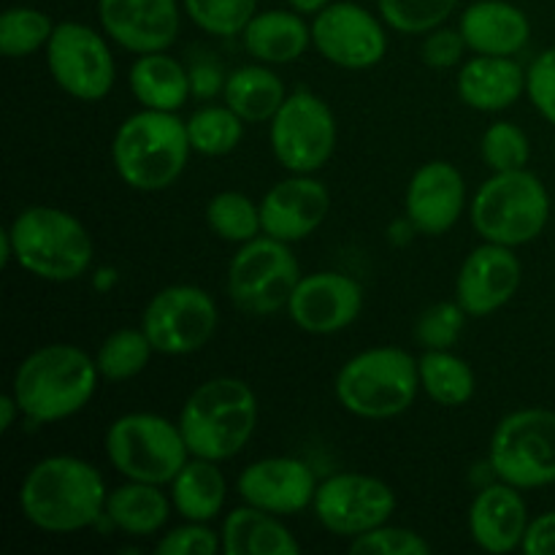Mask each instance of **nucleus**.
I'll list each match as a JSON object with an SVG mask.
<instances>
[{"mask_svg":"<svg viewBox=\"0 0 555 555\" xmlns=\"http://www.w3.org/2000/svg\"><path fill=\"white\" fill-rule=\"evenodd\" d=\"M106 499L101 472L76 455L38 461L20 488L22 515L49 534H74L95 526L106 515Z\"/></svg>","mask_w":555,"mask_h":555,"instance_id":"obj_1","label":"nucleus"},{"mask_svg":"<svg viewBox=\"0 0 555 555\" xmlns=\"http://www.w3.org/2000/svg\"><path fill=\"white\" fill-rule=\"evenodd\" d=\"M98 363L76 345H43L16 366L11 393L33 423H57L90 404Z\"/></svg>","mask_w":555,"mask_h":555,"instance_id":"obj_2","label":"nucleus"},{"mask_svg":"<svg viewBox=\"0 0 555 555\" xmlns=\"http://www.w3.org/2000/svg\"><path fill=\"white\" fill-rule=\"evenodd\" d=\"M188 122L177 112L141 108L117 128L112 160L119 179L139 193H160L182 177L190 160Z\"/></svg>","mask_w":555,"mask_h":555,"instance_id":"obj_3","label":"nucleus"},{"mask_svg":"<svg viewBox=\"0 0 555 555\" xmlns=\"http://www.w3.org/2000/svg\"><path fill=\"white\" fill-rule=\"evenodd\" d=\"M258 426L255 390L238 377H215L201 383L179 412L190 455L228 461L242 453Z\"/></svg>","mask_w":555,"mask_h":555,"instance_id":"obj_4","label":"nucleus"},{"mask_svg":"<svg viewBox=\"0 0 555 555\" xmlns=\"http://www.w3.org/2000/svg\"><path fill=\"white\" fill-rule=\"evenodd\" d=\"M14 260L47 282H74L92 266V238L81 220L57 206H30L9 225Z\"/></svg>","mask_w":555,"mask_h":555,"instance_id":"obj_5","label":"nucleus"},{"mask_svg":"<svg viewBox=\"0 0 555 555\" xmlns=\"http://www.w3.org/2000/svg\"><path fill=\"white\" fill-rule=\"evenodd\" d=\"M421 390L417 361L401 347H372L352 356L334 379V393L350 415L388 421L410 410Z\"/></svg>","mask_w":555,"mask_h":555,"instance_id":"obj_6","label":"nucleus"},{"mask_svg":"<svg viewBox=\"0 0 555 555\" xmlns=\"http://www.w3.org/2000/svg\"><path fill=\"white\" fill-rule=\"evenodd\" d=\"M469 217L486 242L520 247L545 231L551 220V195L542 179L526 168L499 171L477 190Z\"/></svg>","mask_w":555,"mask_h":555,"instance_id":"obj_7","label":"nucleus"},{"mask_svg":"<svg viewBox=\"0 0 555 555\" xmlns=\"http://www.w3.org/2000/svg\"><path fill=\"white\" fill-rule=\"evenodd\" d=\"M106 455L128 480L171 486L190 459L179 423L152 412H128L106 431Z\"/></svg>","mask_w":555,"mask_h":555,"instance_id":"obj_8","label":"nucleus"},{"mask_svg":"<svg viewBox=\"0 0 555 555\" xmlns=\"http://www.w3.org/2000/svg\"><path fill=\"white\" fill-rule=\"evenodd\" d=\"M488 466L499 480L529 491L555 482V412L518 410L509 412L493 428Z\"/></svg>","mask_w":555,"mask_h":555,"instance_id":"obj_9","label":"nucleus"},{"mask_svg":"<svg viewBox=\"0 0 555 555\" xmlns=\"http://www.w3.org/2000/svg\"><path fill=\"white\" fill-rule=\"evenodd\" d=\"M301 280L291 244L274 236H255L242 244L228 266V296L253 318H269L287 307Z\"/></svg>","mask_w":555,"mask_h":555,"instance_id":"obj_10","label":"nucleus"},{"mask_svg":"<svg viewBox=\"0 0 555 555\" xmlns=\"http://www.w3.org/2000/svg\"><path fill=\"white\" fill-rule=\"evenodd\" d=\"M269 139L282 168L291 173H314L336 150V117L323 98L296 90L271 119Z\"/></svg>","mask_w":555,"mask_h":555,"instance_id":"obj_11","label":"nucleus"},{"mask_svg":"<svg viewBox=\"0 0 555 555\" xmlns=\"http://www.w3.org/2000/svg\"><path fill=\"white\" fill-rule=\"evenodd\" d=\"M220 325L217 304L204 287L171 285L150 298L141 328L150 336L155 352L190 356L211 341Z\"/></svg>","mask_w":555,"mask_h":555,"instance_id":"obj_12","label":"nucleus"},{"mask_svg":"<svg viewBox=\"0 0 555 555\" xmlns=\"http://www.w3.org/2000/svg\"><path fill=\"white\" fill-rule=\"evenodd\" d=\"M47 65L60 90L87 103L103 101L117 76L108 41L81 22L54 25L47 43Z\"/></svg>","mask_w":555,"mask_h":555,"instance_id":"obj_13","label":"nucleus"},{"mask_svg":"<svg viewBox=\"0 0 555 555\" xmlns=\"http://www.w3.org/2000/svg\"><path fill=\"white\" fill-rule=\"evenodd\" d=\"M312 507L331 534L358 537L388 524L396 513V493L379 477L341 472L320 482Z\"/></svg>","mask_w":555,"mask_h":555,"instance_id":"obj_14","label":"nucleus"},{"mask_svg":"<svg viewBox=\"0 0 555 555\" xmlns=\"http://www.w3.org/2000/svg\"><path fill=\"white\" fill-rule=\"evenodd\" d=\"M312 43L328 63L347 70H366L388 54L383 22L352 0L328 3L312 22Z\"/></svg>","mask_w":555,"mask_h":555,"instance_id":"obj_15","label":"nucleus"},{"mask_svg":"<svg viewBox=\"0 0 555 555\" xmlns=\"http://www.w3.org/2000/svg\"><path fill=\"white\" fill-rule=\"evenodd\" d=\"M363 309V287L339 271H318L298 280L287 312L301 331L314 336L336 334L358 320Z\"/></svg>","mask_w":555,"mask_h":555,"instance_id":"obj_16","label":"nucleus"},{"mask_svg":"<svg viewBox=\"0 0 555 555\" xmlns=\"http://www.w3.org/2000/svg\"><path fill=\"white\" fill-rule=\"evenodd\" d=\"M524 266L513 247L486 242L466 255L455 280V301L469 318H488L499 312L518 293Z\"/></svg>","mask_w":555,"mask_h":555,"instance_id":"obj_17","label":"nucleus"},{"mask_svg":"<svg viewBox=\"0 0 555 555\" xmlns=\"http://www.w3.org/2000/svg\"><path fill=\"white\" fill-rule=\"evenodd\" d=\"M103 33L135 54L166 52L179 36V0H98Z\"/></svg>","mask_w":555,"mask_h":555,"instance_id":"obj_18","label":"nucleus"},{"mask_svg":"<svg viewBox=\"0 0 555 555\" xmlns=\"http://www.w3.org/2000/svg\"><path fill=\"white\" fill-rule=\"evenodd\" d=\"M320 482L301 459L271 455L244 466L238 475V496L253 507L274 515H298L314 502Z\"/></svg>","mask_w":555,"mask_h":555,"instance_id":"obj_19","label":"nucleus"},{"mask_svg":"<svg viewBox=\"0 0 555 555\" xmlns=\"http://www.w3.org/2000/svg\"><path fill=\"white\" fill-rule=\"evenodd\" d=\"M331 209V195L312 173H293L276 182L260 201V222L266 236L280 242H301L312 236L325 222Z\"/></svg>","mask_w":555,"mask_h":555,"instance_id":"obj_20","label":"nucleus"},{"mask_svg":"<svg viewBox=\"0 0 555 555\" xmlns=\"http://www.w3.org/2000/svg\"><path fill=\"white\" fill-rule=\"evenodd\" d=\"M404 209L423 236H444L466 209L464 173L448 160H431L412 173Z\"/></svg>","mask_w":555,"mask_h":555,"instance_id":"obj_21","label":"nucleus"},{"mask_svg":"<svg viewBox=\"0 0 555 555\" xmlns=\"http://www.w3.org/2000/svg\"><path fill=\"white\" fill-rule=\"evenodd\" d=\"M529 509H526L520 488L499 480L486 486L469 507V534L475 545L488 553H513L524 545L529 531Z\"/></svg>","mask_w":555,"mask_h":555,"instance_id":"obj_22","label":"nucleus"},{"mask_svg":"<svg viewBox=\"0 0 555 555\" xmlns=\"http://www.w3.org/2000/svg\"><path fill=\"white\" fill-rule=\"evenodd\" d=\"M459 30L475 54L513 57L529 43L531 22L524 9L507 0H477L461 14Z\"/></svg>","mask_w":555,"mask_h":555,"instance_id":"obj_23","label":"nucleus"},{"mask_svg":"<svg viewBox=\"0 0 555 555\" xmlns=\"http://www.w3.org/2000/svg\"><path fill=\"white\" fill-rule=\"evenodd\" d=\"M461 101L477 112H504L526 92V70L513 57L477 54L459 70Z\"/></svg>","mask_w":555,"mask_h":555,"instance_id":"obj_24","label":"nucleus"},{"mask_svg":"<svg viewBox=\"0 0 555 555\" xmlns=\"http://www.w3.org/2000/svg\"><path fill=\"white\" fill-rule=\"evenodd\" d=\"M244 49L258 63L266 65H291L312 43V25L304 22V14L285 9L258 11L242 33Z\"/></svg>","mask_w":555,"mask_h":555,"instance_id":"obj_25","label":"nucleus"},{"mask_svg":"<svg viewBox=\"0 0 555 555\" xmlns=\"http://www.w3.org/2000/svg\"><path fill=\"white\" fill-rule=\"evenodd\" d=\"M222 551L228 555H293L301 551L280 515L244 504L222 520Z\"/></svg>","mask_w":555,"mask_h":555,"instance_id":"obj_26","label":"nucleus"},{"mask_svg":"<svg viewBox=\"0 0 555 555\" xmlns=\"http://www.w3.org/2000/svg\"><path fill=\"white\" fill-rule=\"evenodd\" d=\"M130 92L144 108L179 112L193 95L190 70L166 52L139 54L130 65Z\"/></svg>","mask_w":555,"mask_h":555,"instance_id":"obj_27","label":"nucleus"},{"mask_svg":"<svg viewBox=\"0 0 555 555\" xmlns=\"http://www.w3.org/2000/svg\"><path fill=\"white\" fill-rule=\"evenodd\" d=\"M171 496L163 493V486L128 480L114 488L106 499V520L128 537H152L168 524Z\"/></svg>","mask_w":555,"mask_h":555,"instance_id":"obj_28","label":"nucleus"},{"mask_svg":"<svg viewBox=\"0 0 555 555\" xmlns=\"http://www.w3.org/2000/svg\"><path fill=\"white\" fill-rule=\"evenodd\" d=\"M228 482L222 477L217 461L198 459L190 455L188 464L179 469V475L171 480V502L173 509L184 520L195 524H209L225 507Z\"/></svg>","mask_w":555,"mask_h":555,"instance_id":"obj_29","label":"nucleus"},{"mask_svg":"<svg viewBox=\"0 0 555 555\" xmlns=\"http://www.w3.org/2000/svg\"><path fill=\"white\" fill-rule=\"evenodd\" d=\"M225 103L244 119V122H271L287 92L280 76L266 63L242 65L225 79Z\"/></svg>","mask_w":555,"mask_h":555,"instance_id":"obj_30","label":"nucleus"},{"mask_svg":"<svg viewBox=\"0 0 555 555\" xmlns=\"http://www.w3.org/2000/svg\"><path fill=\"white\" fill-rule=\"evenodd\" d=\"M417 372H421V388L439 406L469 404L477 390L469 363L450 350H426L417 358Z\"/></svg>","mask_w":555,"mask_h":555,"instance_id":"obj_31","label":"nucleus"},{"mask_svg":"<svg viewBox=\"0 0 555 555\" xmlns=\"http://www.w3.org/2000/svg\"><path fill=\"white\" fill-rule=\"evenodd\" d=\"M152 352H155V347H152L144 328H119L103 339L95 356L98 372L108 383H125V379L139 377L150 366Z\"/></svg>","mask_w":555,"mask_h":555,"instance_id":"obj_32","label":"nucleus"},{"mask_svg":"<svg viewBox=\"0 0 555 555\" xmlns=\"http://www.w3.org/2000/svg\"><path fill=\"white\" fill-rule=\"evenodd\" d=\"M188 122L193 152L206 157L231 155L244 139V119L231 106H204Z\"/></svg>","mask_w":555,"mask_h":555,"instance_id":"obj_33","label":"nucleus"},{"mask_svg":"<svg viewBox=\"0 0 555 555\" xmlns=\"http://www.w3.org/2000/svg\"><path fill=\"white\" fill-rule=\"evenodd\" d=\"M206 222H209L215 236L231 244H247L263 233L260 206L244 193H236V190L217 193L206 204Z\"/></svg>","mask_w":555,"mask_h":555,"instance_id":"obj_34","label":"nucleus"},{"mask_svg":"<svg viewBox=\"0 0 555 555\" xmlns=\"http://www.w3.org/2000/svg\"><path fill=\"white\" fill-rule=\"evenodd\" d=\"M54 33V22L49 14L33 5H14L0 16V52L5 57H27L38 49H47Z\"/></svg>","mask_w":555,"mask_h":555,"instance_id":"obj_35","label":"nucleus"},{"mask_svg":"<svg viewBox=\"0 0 555 555\" xmlns=\"http://www.w3.org/2000/svg\"><path fill=\"white\" fill-rule=\"evenodd\" d=\"M459 0H377L385 25L399 33L421 36L442 27L455 11Z\"/></svg>","mask_w":555,"mask_h":555,"instance_id":"obj_36","label":"nucleus"},{"mask_svg":"<svg viewBox=\"0 0 555 555\" xmlns=\"http://www.w3.org/2000/svg\"><path fill=\"white\" fill-rule=\"evenodd\" d=\"M184 14L209 36L231 38L244 33L255 14L258 0H182Z\"/></svg>","mask_w":555,"mask_h":555,"instance_id":"obj_37","label":"nucleus"},{"mask_svg":"<svg viewBox=\"0 0 555 555\" xmlns=\"http://www.w3.org/2000/svg\"><path fill=\"white\" fill-rule=\"evenodd\" d=\"M480 155L493 173L518 171V168H526L531 157L529 135L513 122H493L482 133Z\"/></svg>","mask_w":555,"mask_h":555,"instance_id":"obj_38","label":"nucleus"},{"mask_svg":"<svg viewBox=\"0 0 555 555\" xmlns=\"http://www.w3.org/2000/svg\"><path fill=\"white\" fill-rule=\"evenodd\" d=\"M466 309L459 301H439L417 318L415 336L426 350H450L466 325Z\"/></svg>","mask_w":555,"mask_h":555,"instance_id":"obj_39","label":"nucleus"},{"mask_svg":"<svg viewBox=\"0 0 555 555\" xmlns=\"http://www.w3.org/2000/svg\"><path fill=\"white\" fill-rule=\"evenodd\" d=\"M350 553L356 555H428L431 545L417 531L404 526H377L366 534L352 537Z\"/></svg>","mask_w":555,"mask_h":555,"instance_id":"obj_40","label":"nucleus"},{"mask_svg":"<svg viewBox=\"0 0 555 555\" xmlns=\"http://www.w3.org/2000/svg\"><path fill=\"white\" fill-rule=\"evenodd\" d=\"M217 551H222V537L206 524H195V520L166 531L155 545V553L160 555H211Z\"/></svg>","mask_w":555,"mask_h":555,"instance_id":"obj_41","label":"nucleus"},{"mask_svg":"<svg viewBox=\"0 0 555 555\" xmlns=\"http://www.w3.org/2000/svg\"><path fill=\"white\" fill-rule=\"evenodd\" d=\"M526 92L537 112L555 125V47L542 52L526 70Z\"/></svg>","mask_w":555,"mask_h":555,"instance_id":"obj_42","label":"nucleus"},{"mask_svg":"<svg viewBox=\"0 0 555 555\" xmlns=\"http://www.w3.org/2000/svg\"><path fill=\"white\" fill-rule=\"evenodd\" d=\"M466 41L461 30H450V27H437L426 36L421 47V57L428 68H455L466 52Z\"/></svg>","mask_w":555,"mask_h":555,"instance_id":"obj_43","label":"nucleus"},{"mask_svg":"<svg viewBox=\"0 0 555 555\" xmlns=\"http://www.w3.org/2000/svg\"><path fill=\"white\" fill-rule=\"evenodd\" d=\"M520 551L526 555H555V513L531 520Z\"/></svg>","mask_w":555,"mask_h":555,"instance_id":"obj_44","label":"nucleus"},{"mask_svg":"<svg viewBox=\"0 0 555 555\" xmlns=\"http://www.w3.org/2000/svg\"><path fill=\"white\" fill-rule=\"evenodd\" d=\"M225 79L228 76H222V70L211 63H198L193 70H190V87H193V95L204 98V101H209V98H215L217 92L225 90Z\"/></svg>","mask_w":555,"mask_h":555,"instance_id":"obj_45","label":"nucleus"},{"mask_svg":"<svg viewBox=\"0 0 555 555\" xmlns=\"http://www.w3.org/2000/svg\"><path fill=\"white\" fill-rule=\"evenodd\" d=\"M22 415L20 410V401L14 399V393H5L0 396V431H11V426H14L16 417Z\"/></svg>","mask_w":555,"mask_h":555,"instance_id":"obj_46","label":"nucleus"},{"mask_svg":"<svg viewBox=\"0 0 555 555\" xmlns=\"http://www.w3.org/2000/svg\"><path fill=\"white\" fill-rule=\"evenodd\" d=\"M287 3H291V9L298 11V14H320V11L328 3H334V0H287Z\"/></svg>","mask_w":555,"mask_h":555,"instance_id":"obj_47","label":"nucleus"}]
</instances>
